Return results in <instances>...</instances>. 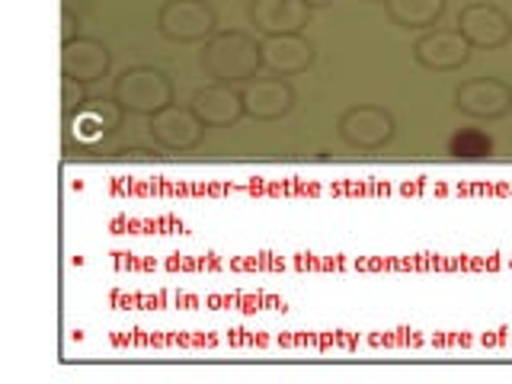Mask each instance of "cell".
<instances>
[{"label":"cell","instance_id":"obj_1","mask_svg":"<svg viewBox=\"0 0 512 384\" xmlns=\"http://www.w3.org/2000/svg\"><path fill=\"white\" fill-rule=\"evenodd\" d=\"M202 68L215 84H247L266 64L260 42L247 32H215L202 48Z\"/></svg>","mask_w":512,"mask_h":384},{"label":"cell","instance_id":"obj_2","mask_svg":"<svg viewBox=\"0 0 512 384\" xmlns=\"http://www.w3.org/2000/svg\"><path fill=\"white\" fill-rule=\"evenodd\" d=\"M116 103L135 116H157L160 109L173 106V84L154 64H135L116 80Z\"/></svg>","mask_w":512,"mask_h":384},{"label":"cell","instance_id":"obj_3","mask_svg":"<svg viewBox=\"0 0 512 384\" xmlns=\"http://www.w3.org/2000/svg\"><path fill=\"white\" fill-rule=\"evenodd\" d=\"M157 29L170 42H208L218 32V16L205 0H167L157 13Z\"/></svg>","mask_w":512,"mask_h":384},{"label":"cell","instance_id":"obj_4","mask_svg":"<svg viewBox=\"0 0 512 384\" xmlns=\"http://www.w3.org/2000/svg\"><path fill=\"white\" fill-rule=\"evenodd\" d=\"M336 128H340V138L356 151H378L397 135L394 116L381 106H349Z\"/></svg>","mask_w":512,"mask_h":384},{"label":"cell","instance_id":"obj_5","mask_svg":"<svg viewBox=\"0 0 512 384\" xmlns=\"http://www.w3.org/2000/svg\"><path fill=\"white\" fill-rule=\"evenodd\" d=\"M455 106L471 119H503L512 112V87L496 77H471L455 90Z\"/></svg>","mask_w":512,"mask_h":384},{"label":"cell","instance_id":"obj_6","mask_svg":"<svg viewBox=\"0 0 512 384\" xmlns=\"http://www.w3.org/2000/svg\"><path fill=\"white\" fill-rule=\"evenodd\" d=\"M205 128L208 125L196 112L180 109V106H167V109H160L157 116H151V138L164 151H173V154H186L192 148H199L205 138Z\"/></svg>","mask_w":512,"mask_h":384},{"label":"cell","instance_id":"obj_7","mask_svg":"<svg viewBox=\"0 0 512 384\" xmlns=\"http://www.w3.org/2000/svg\"><path fill=\"white\" fill-rule=\"evenodd\" d=\"M244 96V112L250 119H260V122H272V119H282L288 112L295 109V87L288 84L285 77H253L240 90Z\"/></svg>","mask_w":512,"mask_h":384},{"label":"cell","instance_id":"obj_8","mask_svg":"<svg viewBox=\"0 0 512 384\" xmlns=\"http://www.w3.org/2000/svg\"><path fill=\"white\" fill-rule=\"evenodd\" d=\"M471 52L474 45L458 29H429L413 45V58L429 71H455L471 61Z\"/></svg>","mask_w":512,"mask_h":384},{"label":"cell","instance_id":"obj_9","mask_svg":"<svg viewBox=\"0 0 512 384\" xmlns=\"http://www.w3.org/2000/svg\"><path fill=\"white\" fill-rule=\"evenodd\" d=\"M247 16L260 36H292L311 23V7L304 0H250Z\"/></svg>","mask_w":512,"mask_h":384},{"label":"cell","instance_id":"obj_10","mask_svg":"<svg viewBox=\"0 0 512 384\" xmlns=\"http://www.w3.org/2000/svg\"><path fill=\"white\" fill-rule=\"evenodd\" d=\"M260 52H263V64L276 77L304 74L317 58L314 42L304 36V32H292V36H263Z\"/></svg>","mask_w":512,"mask_h":384},{"label":"cell","instance_id":"obj_11","mask_svg":"<svg viewBox=\"0 0 512 384\" xmlns=\"http://www.w3.org/2000/svg\"><path fill=\"white\" fill-rule=\"evenodd\" d=\"M458 32L474 48H500L512 36L509 16L493 4H471L458 13Z\"/></svg>","mask_w":512,"mask_h":384},{"label":"cell","instance_id":"obj_12","mask_svg":"<svg viewBox=\"0 0 512 384\" xmlns=\"http://www.w3.org/2000/svg\"><path fill=\"white\" fill-rule=\"evenodd\" d=\"M109 64H112V55H109L106 42H100V39L77 36L74 42L61 45V74L80 80V84H96V80H103L109 74Z\"/></svg>","mask_w":512,"mask_h":384},{"label":"cell","instance_id":"obj_13","mask_svg":"<svg viewBox=\"0 0 512 384\" xmlns=\"http://www.w3.org/2000/svg\"><path fill=\"white\" fill-rule=\"evenodd\" d=\"M189 109L208 125V128H224L234 125L244 112V96H240L231 84H208L192 93Z\"/></svg>","mask_w":512,"mask_h":384},{"label":"cell","instance_id":"obj_14","mask_svg":"<svg viewBox=\"0 0 512 384\" xmlns=\"http://www.w3.org/2000/svg\"><path fill=\"white\" fill-rule=\"evenodd\" d=\"M445 0H384L391 23L400 29H429L445 16Z\"/></svg>","mask_w":512,"mask_h":384},{"label":"cell","instance_id":"obj_15","mask_svg":"<svg viewBox=\"0 0 512 384\" xmlns=\"http://www.w3.org/2000/svg\"><path fill=\"white\" fill-rule=\"evenodd\" d=\"M448 154L455 160H487L493 154V138L480 128H461L448 141Z\"/></svg>","mask_w":512,"mask_h":384},{"label":"cell","instance_id":"obj_16","mask_svg":"<svg viewBox=\"0 0 512 384\" xmlns=\"http://www.w3.org/2000/svg\"><path fill=\"white\" fill-rule=\"evenodd\" d=\"M87 103V96H84V84L74 77H64L61 80V109H64V119H71L74 112H80Z\"/></svg>","mask_w":512,"mask_h":384},{"label":"cell","instance_id":"obj_17","mask_svg":"<svg viewBox=\"0 0 512 384\" xmlns=\"http://www.w3.org/2000/svg\"><path fill=\"white\" fill-rule=\"evenodd\" d=\"M77 39V16L71 7H64L61 10V45L64 42H74Z\"/></svg>","mask_w":512,"mask_h":384},{"label":"cell","instance_id":"obj_18","mask_svg":"<svg viewBox=\"0 0 512 384\" xmlns=\"http://www.w3.org/2000/svg\"><path fill=\"white\" fill-rule=\"evenodd\" d=\"M304 4H308L311 10H317V7H330L333 0H304Z\"/></svg>","mask_w":512,"mask_h":384},{"label":"cell","instance_id":"obj_19","mask_svg":"<svg viewBox=\"0 0 512 384\" xmlns=\"http://www.w3.org/2000/svg\"><path fill=\"white\" fill-rule=\"evenodd\" d=\"M365 4H384V0H365Z\"/></svg>","mask_w":512,"mask_h":384}]
</instances>
